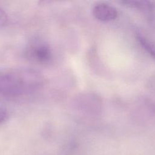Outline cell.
Segmentation results:
<instances>
[{"mask_svg":"<svg viewBox=\"0 0 155 155\" xmlns=\"http://www.w3.org/2000/svg\"><path fill=\"white\" fill-rule=\"evenodd\" d=\"M41 82V77L36 72L10 73L0 76V92L8 94H23L36 88Z\"/></svg>","mask_w":155,"mask_h":155,"instance_id":"cell-1","label":"cell"},{"mask_svg":"<svg viewBox=\"0 0 155 155\" xmlns=\"http://www.w3.org/2000/svg\"><path fill=\"white\" fill-rule=\"evenodd\" d=\"M27 56L33 61L39 63H47L51 58V49L45 44H36L28 48Z\"/></svg>","mask_w":155,"mask_h":155,"instance_id":"cell-2","label":"cell"},{"mask_svg":"<svg viewBox=\"0 0 155 155\" xmlns=\"http://www.w3.org/2000/svg\"><path fill=\"white\" fill-rule=\"evenodd\" d=\"M8 117V113L4 108H0V125L3 124Z\"/></svg>","mask_w":155,"mask_h":155,"instance_id":"cell-5","label":"cell"},{"mask_svg":"<svg viewBox=\"0 0 155 155\" xmlns=\"http://www.w3.org/2000/svg\"><path fill=\"white\" fill-rule=\"evenodd\" d=\"M93 15L97 20L107 22L115 19L118 13L115 7L108 4L102 2L94 6Z\"/></svg>","mask_w":155,"mask_h":155,"instance_id":"cell-3","label":"cell"},{"mask_svg":"<svg viewBox=\"0 0 155 155\" xmlns=\"http://www.w3.org/2000/svg\"><path fill=\"white\" fill-rule=\"evenodd\" d=\"M136 37L143 49L155 59V41L139 33H137Z\"/></svg>","mask_w":155,"mask_h":155,"instance_id":"cell-4","label":"cell"}]
</instances>
